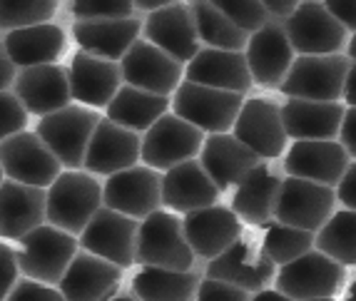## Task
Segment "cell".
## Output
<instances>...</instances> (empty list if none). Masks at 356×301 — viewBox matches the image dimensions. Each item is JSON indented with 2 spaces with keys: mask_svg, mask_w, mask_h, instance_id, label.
Returning <instances> with one entry per match:
<instances>
[{
  "mask_svg": "<svg viewBox=\"0 0 356 301\" xmlns=\"http://www.w3.org/2000/svg\"><path fill=\"white\" fill-rule=\"evenodd\" d=\"M102 207V182L85 170H65L48 187V225L77 239Z\"/></svg>",
  "mask_w": 356,
  "mask_h": 301,
  "instance_id": "obj_1",
  "label": "cell"
},
{
  "mask_svg": "<svg viewBox=\"0 0 356 301\" xmlns=\"http://www.w3.org/2000/svg\"><path fill=\"white\" fill-rule=\"evenodd\" d=\"M195 259L197 257L184 236L179 214L160 209L149 214L145 222H140L135 264L172 269V272H192L197 269Z\"/></svg>",
  "mask_w": 356,
  "mask_h": 301,
  "instance_id": "obj_2",
  "label": "cell"
},
{
  "mask_svg": "<svg viewBox=\"0 0 356 301\" xmlns=\"http://www.w3.org/2000/svg\"><path fill=\"white\" fill-rule=\"evenodd\" d=\"M15 252H18L20 274L25 279L58 286L80 252V239L53 225H42L23 236Z\"/></svg>",
  "mask_w": 356,
  "mask_h": 301,
  "instance_id": "obj_3",
  "label": "cell"
},
{
  "mask_svg": "<svg viewBox=\"0 0 356 301\" xmlns=\"http://www.w3.org/2000/svg\"><path fill=\"white\" fill-rule=\"evenodd\" d=\"M351 60L344 55H297L280 92L286 100L344 102Z\"/></svg>",
  "mask_w": 356,
  "mask_h": 301,
  "instance_id": "obj_4",
  "label": "cell"
},
{
  "mask_svg": "<svg viewBox=\"0 0 356 301\" xmlns=\"http://www.w3.org/2000/svg\"><path fill=\"white\" fill-rule=\"evenodd\" d=\"M102 115L85 105H67L58 113L42 117L35 124L40 140L53 149L65 170H83L85 154L95 135Z\"/></svg>",
  "mask_w": 356,
  "mask_h": 301,
  "instance_id": "obj_5",
  "label": "cell"
},
{
  "mask_svg": "<svg viewBox=\"0 0 356 301\" xmlns=\"http://www.w3.org/2000/svg\"><path fill=\"white\" fill-rule=\"evenodd\" d=\"M247 97L237 92L204 88L184 80L172 95V113L184 122L195 124L204 135H227L234 130Z\"/></svg>",
  "mask_w": 356,
  "mask_h": 301,
  "instance_id": "obj_6",
  "label": "cell"
},
{
  "mask_svg": "<svg viewBox=\"0 0 356 301\" xmlns=\"http://www.w3.org/2000/svg\"><path fill=\"white\" fill-rule=\"evenodd\" d=\"M204 140L207 135L195 124L184 122L175 113H167L143 135V165L165 174L177 165L197 160Z\"/></svg>",
  "mask_w": 356,
  "mask_h": 301,
  "instance_id": "obj_7",
  "label": "cell"
},
{
  "mask_svg": "<svg viewBox=\"0 0 356 301\" xmlns=\"http://www.w3.org/2000/svg\"><path fill=\"white\" fill-rule=\"evenodd\" d=\"M346 282V269L321 252H309L302 259L280 266L274 289L289 296L291 301L337 299Z\"/></svg>",
  "mask_w": 356,
  "mask_h": 301,
  "instance_id": "obj_8",
  "label": "cell"
},
{
  "mask_svg": "<svg viewBox=\"0 0 356 301\" xmlns=\"http://www.w3.org/2000/svg\"><path fill=\"white\" fill-rule=\"evenodd\" d=\"M102 202L107 209L145 222L162 207V172L147 165H135L102 182Z\"/></svg>",
  "mask_w": 356,
  "mask_h": 301,
  "instance_id": "obj_9",
  "label": "cell"
},
{
  "mask_svg": "<svg viewBox=\"0 0 356 301\" xmlns=\"http://www.w3.org/2000/svg\"><path fill=\"white\" fill-rule=\"evenodd\" d=\"M232 135L264 162H277L289 149L282 105L272 97H247Z\"/></svg>",
  "mask_w": 356,
  "mask_h": 301,
  "instance_id": "obj_10",
  "label": "cell"
},
{
  "mask_svg": "<svg viewBox=\"0 0 356 301\" xmlns=\"http://www.w3.org/2000/svg\"><path fill=\"white\" fill-rule=\"evenodd\" d=\"M282 25L297 55H344L351 38L327 6L314 0L299 3L297 13Z\"/></svg>",
  "mask_w": 356,
  "mask_h": 301,
  "instance_id": "obj_11",
  "label": "cell"
},
{
  "mask_svg": "<svg viewBox=\"0 0 356 301\" xmlns=\"http://www.w3.org/2000/svg\"><path fill=\"white\" fill-rule=\"evenodd\" d=\"M0 165L6 179L48 189L65 172L53 149L40 140L35 130H25L0 145Z\"/></svg>",
  "mask_w": 356,
  "mask_h": 301,
  "instance_id": "obj_12",
  "label": "cell"
},
{
  "mask_svg": "<svg viewBox=\"0 0 356 301\" xmlns=\"http://www.w3.org/2000/svg\"><path fill=\"white\" fill-rule=\"evenodd\" d=\"M337 204L339 200L334 187L286 177L284 184H282L277 209H274V222L316 234L334 217Z\"/></svg>",
  "mask_w": 356,
  "mask_h": 301,
  "instance_id": "obj_13",
  "label": "cell"
},
{
  "mask_svg": "<svg viewBox=\"0 0 356 301\" xmlns=\"http://www.w3.org/2000/svg\"><path fill=\"white\" fill-rule=\"evenodd\" d=\"M137 231H140L137 219H130L125 214L115 212V209L102 207L80 234V249L120 266L125 272V269H130L135 264Z\"/></svg>",
  "mask_w": 356,
  "mask_h": 301,
  "instance_id": "obj_14",
  "label": "cell"
},
{
  "mask_svg": "<svg viewBox=\"0 0 356 301\" xmlns=\"http://www.w3.org/2000/svg\"><path fill=\"white\" fill-rule=\"evenodd\" d=\"M284 179H286V172L280 162L261 160L234 187L229 207L234 209V214L242 219L244 225L267 229L274 222V209H277V202H280V192Z\"/></svg>",
  "mask_w": 356,
  "mask_h": 301,
  "instance_id": "obj_15",
  "label": "cell"
},
{
  "mask_svg": "<svg viewBox=\"0 0 356 301\" xmlns=\"http://www.w3.org/2000/svg\"><path fill=\"white\" fill-rule=\"evenodd\" d=\"M120 70H122L125 85L160 95V97H172L179 85L184 83L182 63L162 53L160 47H154L145 38H140L127 50L125 58L120 60Z\"/></svg>",
  "mask_w": 356,
  "mask_h": 301,
  "instance_id": "obj_16",
  "label": "cell"
},
{
  "mask_svg": "<svg viewBox=\"0 0 356 301\" xmlns=\"http://www.w3.org/2000/svg\"><path fill=\"white\" fill-rule=\"evenodd\" d=\"M143 38L177 63H182L184 67L190 65L197 58V53L202 50L190 3H175L172 0L162 10L149 13L143 20Z\"/></svg>",
  "mask_w": 356,
  "mask_h": 301,
  "instance_id": "obj_17",
  "label": "cell"
},
{
  "mask_svg": "<svg viewBox=\"0 0 356 301\" xmlns=\"http://www.w3.org/2000/svg\"><path fill=\"white\" fill-rule=\"evenodd\" d=\"M204 279L225 282L247 291V294H257V291L269 289V284L277 279V266L269 261L261 247H257L254 242H247V239H239L225 254L207 261Z\"/></svg>",
  "mask_w": 356,
  "mask_h": 301,
  "instance_id": "obj_18",
  "label": "cell"
},
{
  "mask_svg": "<svg viewBox=\"0 0 356 301\" xmlns=\"http://www.w3.org/2000/svg\"><path fill=\"white\" fill-rule=\"evenodd\" d=\"M135 165H143V135L102 117L85 154L83 170L92 177L107 179Z\"/></svg>",
  "mask_w": 356,
  "mask_h": 301,
  "instance_id": "obj_19",
  "label": "cell"
},
{
  "mask_svg": "<svg viewBox=\"0 0 356 301\" xmlns=\"http://www.w3.org/2000/svg\"><path fill=\"white\" fill-rule=\"evenodd\" d=\"M182 227L195 257L207 261L225 254L244 234V222L227 204H214L184 214Z\"/></svg>",
  "mask_w": 356,
  "mask_h": 301,
  "instance_id": "obj_20",
  "label": "cell"
},
{
  "mask_svg": "<svg viewBox=\"0 0 356 301\" xmlns=\"http://www.w3.org/2000/svg\"><path fill=\"white\" fill-rule=\"evenodd\" d=\"M351 165L349 152L339 140L329 142H294L284 154L286 177L307 179V182L324 184V187H339Z\"/></svg>",
  "mask_w": 356,
  "mask_h": 301,
  "instance_id": "obj_21",
  "label": "cell"
},
{
  "mask_svg": "<svg viewBox=\"0 0 356 301\" xmlns=\"http://www.w3.org/2000/svg\"><path fill=\"white\" fill-rule=\"evenodd\" d=\"M244 55H247V65H250L254 85L267 90L282 88L291 65H294V58H297L289 38H286L284 25L277 20L264 25L259 33L250 38Z\"/></svg>",
  "mask_w": 356,
  "mask_h": 301,
  "instance_id": "obj_22",
  "label": "cell"
},
{
  "mask_svg": "<svg viewBox=\"0 0 356 301\" xmlns=\"http://www.w3.org/2000/svg\"><path fill=\"white\" fill-rule=\"evenodd\" d=\"M42 225H48V189L6 179L0 187V239L20 242Z\"/></svg>",
  "mask_w": 356,
  "mask_h": 301,
  "instance_id": "obj_23",
  "label": "cell"
},
{
  "mask_svg": "<svg viewBox=\"0 0 356 301\" xmlns=\"http://www.w3.org/2000/svg\"><path fill=\"white\" fill-rule=\"evenodd\" d=\"M67 75H70L72 100L77 105L90 107V110H102V107L107 110V105L120 92V88L125 85L120 63L92 58L83 50H77L70 58Z\"/></svg>",
  "mask_w": 356,
  "mask_h": 301,
  "instance_id": "obj_24",
  "label": "cell"
},
{
  "mask_svg": "<svg viewBox=\"0 0 356 301\" xmlns=\"http://www.w3.org/2000/svg\"><path fill=\"white\" fill-rule=\"evenodd\" d=\"M13 92L28 110V115L48 117L63 107L72 105V90L67 67L63 65H40L18 70Z\"/></svg>",
  "mask_w": 356,
  "mask_h": 301,
  "instance_id": "obj_25",
  "label": "cell"
},
{
  "mask_svg": "<svg viewBox=\"0 0 356 301\" xmlns=\"http://www.w3.org/2000/svg\"><path fill=\"white\" fill-rule=\"evenodd\" d=\"M120 284H122L120 266L80 249L58 289L65 301H110L118 296Z\"/></svg>",
  "mask_w": 356,
  "mask_h": 301,
  "instance_id": "obj_26",
  "label": "cell"
},
{
  "mask_svg": "<svg viewBox=\"0 0 356 301\" xmlns=\"http://www.w3.org/2000/svg\"><path fill=\"white\" fill-rule=\"evenodd\" d=\"M220 189L212 182L202 162L190 160L162 174V207L175 214H190L195 209L220 204Z\"/></svg>",
  "mask_w": 356,
  "mask_h": 301,
  "instance_id": "obj_27",
  "label": "cell"
},
{
  "mask_svg": "<svg viewBox=\"0 0 356 301\" xmlns=\"http://www.w3.org/2000/svg\"><path fill=\"white\" fill-rule=\"evenodd\" d=\"M184 80L204 88L225 90V92H237L242 97L254 88L247 55L212 50V47H202L197 58L184 67Z\"/></svg>",
  "mask_w": 356,
  "mask_h": 301,
  "instance_id": "obj_28",
  "label": "cell"
},
{
  "mask_svg": "<svg viewBox=\"0 0 356 301\" xmlns=\"http://www.w3.org/2000/svg\"><path fill=\"white\" fill-rule=\"evenodd\" d=\"M344 102H309V100H284L282 120L286 137L291 142H329L339 140L344 122Z\"/></svg>",
  "mask_w": 356,
  "mask_h": 301,
  "instance_id": "obj_29",
  "label": "cell"
},
{
  "mask_svg": "<svg viewBox=\"0 0 356 301\" xmlns=\"http://www.w3.org/2000/svg\"><path fill=\"white\" fill-rule=\"evenodd\" d=\"M72 38L83 53L120 63L143 38V18L135 15L125 20H77L72 25Z\"/></svg>",
  "mask_w": 356,
  "mask_h": 301,
  "instance_id": "obj_30",
  "label": "cell"
},
{
  "mask_svg": "<svg viewBox=\"0 0 356 301\" xmlns=\"http://www.w3.org/2000/svg\"><path fill=\"white\" fill-rule=\"evenodd\" d=\"M197 160L202 162L204 172L212 177V182L217 184L220 192L234 189L261 162L232 132H227V135H207L204 147Z\"/></svg>",
  "mask_w": 356,
  "mask_h": 301,
  "instance_id": "obj_31",
  "label": "cell"
},
{
  "mask_svg": "<svg viewBox=\"0 0 356 301\" xmlns=\"http://www.w3.org/2000/svg\"><path fill=\"white\" fill-rule=\"evenodd\" d=\"M8 55H10L13 65L18 70H28V67H40V65H58V60L63 58L67 47L65 30L58 23H45L35 25V28H25L8 33L3 38Z\"/></svg>",
  "mask_w": 356,
  "mask_h": 301,
  "instance_id": "obj_32",
  "label": "cell"
},
{
  "mask_svg": "<svg viewBox=\"0 0 356 301\" xmlns=\"http://www.w3.org/2000/svg\"><path fill=\"white\" fill-rule=\"evenodd\" d=\"M204 274L200 269L192 272H172L157 266H140L132 277V294L140 301H195Z\"/></svg>",
  "mask_w": 356,
  "mask_h": 301,
  "instance_id": "obj_33",
  "label": "cell"
},
{
  "mask_svg": "<svg viewBox=\"0 0 356 301\" xmlns=\"http://www.w3.org/2000/svg\"><path fill=\"white\" fill-rule=\"evenodd\" d=\"M167 113H172V97H160V95L122 85L120 92L115 95V100L107 105L105 117L137 132V135H145Z\"/></svg>",
  "mask_w": 356,
  "mask_h": 301,
  "instance_id": "obj_34",
  "label": "cell"
},
{
  "mask_svg": "<svg viewBox=\"0 0 356 301\" xmlns=\"http://www.w3.org/2000/svg\"><path fill=\"white\" fill-rule=\"evenodd\" d=\"M190 8L202 45L212 47V50H227V53L247 50L252 35H247L244 30L232 23L225 13L214 6V0H197V3H190Z\"/></svg>",
  "mask_w": 356,
  "mask_h": 301,
  "instance_id": "obj_35",
  "label": "cell"
},
{
  "mask_svg": "<svg viewBox=\"0 0 356 301\" xmlns=\"http://www.w3.org/2000/svg\"><path fill=\"white\" fill-rule=\"evenodd\" d=\"M314 249L341 264L344 269L356 266V212L337 209L334 217L316 231Z\"/></svg>",
  "mask_w": 356,
  "mask_h": 301,
  "instance_id": "obj_36",
  "label": "cell"
},
{
  "mask_svg": "<svg viewBox=\"0 0 356 301\" xmlns=\"http://www.w3.org/2000/svg\"><path fill=\"white\" fill-rule=\"evenodd\" d=\"M316 234L314 231H304L297 227H286L280 222H272V225L264 229L261 234V252L269 257L274 266H286L291 261L302 259L304 254L314 252Z\"/></svg>",
  "mask_w": 356,
  "mask_h": 301,
  "instance_id": "obj_37",
  "label": "cell"
},
{
  "mask_svg": "<svg viewBox=\"0 0 356 301\" xmlns=\"http://www.w3.org/2000/svg\"><path fill=\"white\" fill-rule=\"evenodd\" d=\"M60 3L55 0H0V33L53 23Z\"/></svg>",
  "mask_w": 356,
  "mask_h": 301,
  "instance_id": "obj_38",
  "label": "cell"
},
{
  "mask_svg": "<svg viewBox=\"0 0 356 301\" xmlns=\"http://www.w3.org/2000/svg\"><path fill=\"white\" fill-rule=\"evenodd\" d=\"M214 6L220 8L239 30H244L247 35H254L264 25L272 23L261 0H214Z\"/></svg>",
  "mask_w": 356,
  "mask_h": 301,
  "instance_id": "obj_39",
  "label": "cell"
},
{
  "mask_svg": "<svg viewBox=\"0 0 356 301\" xmlns=\"http://www.w3.org/2000/svg\"><path fill=\"white\" fill-rule=\"evenodd\" d=\"M67 13L77 20H125L135 18L132 0H75L67 3Z\"/></svg>",
  "mask_w": 356,
  "mask_h": 301,
  "instance_id": "obj_40",
  "label": "cell"
},
{
  "mask_svg": "<svg viewBox=\"0 0 356 301\" xmlns=\"http://www.w3.org/2000/svg\"><path fill=\"white\" fill-rule=\"evenodd\" d=\"M28 120L30 115L18 100V95L13 90H3L0 92V145L28 130Z\"/></svg>",
  "mask_w": 356,
  "mask_h": 301,
  "instance_id": "obj_41",
  "label": "cell"
},
{
  "mask_svg": "<svg viewBox=\"0 0 356 301\" xmlns=\"http://www.w3.org/2000/svg\"><path fill=\"white\" fill-rule=\"evenodd\" d=\"M20 266H18V252L15 247L0 239V301H6L15 284L20 282Z\"/></svg>",
  "mask_w": 356,
  "mask_h": 301,
  "instance_id": "obj_42",
  "label": "cell"
},
{
  "mask_svg": "<svg viewBox=\"0 0 356 301\" xmlns=\"http://www.w3.org/2000/svg\"><path fill=\"white\" fill-rule=\"evenodd\" d=\"M6 301H65V296L60 294L58 286H48V284L20 277V282L15 284V289Z\"/></svg>",
  "mask_w": 356,
  "mask_h": 301,
  "instance_id": "obj_43",
  "label": "cell"
},
{
  "mask_svg": "<svg viewBox=\"0 0 356 301\" xmlns=\"http://www.w3.org/2000/svg\"><path fill=\"white\" fill-rule=\"evenodd\" d=\"M252 294L232 286L225 282H214V279H202L200 291H197L195 301H250Z\"/></svg>",
  "mask_w": 356,
  "mask_h": 301,
  "instance_id": "obj_44",
  "label": "cell"
},
{
  "mask_svg": "<svg viewBox=\"0 0 356 301\" xmlns=\"http://www.w3.org/2000/svg\"><path fill=\"white\" fill-rule=\"evenodd\" d=\"M327 10L332 13L339 23L349 30V35L356 33V0H327Z\"/></svg>",
  "mask_w": 356,
  "mask_h": 301,
  "instance_id": "obj_45",
  "label": "cell"
},
{
  "mask_svg": "<svg viewBox=\"0 0 356 301\" xmlns=\"http://www.w3.org/2000/svg\"><path fill=\"white\" fill-rule=\"evenodd\" d=\"M337 200H339V204H344V209L356 212V162H351L349 170H346V174H344V179L339 182Z\"/></svg>",
  "mask_w": 356,
  "mask_h": 301,
  "instance_id": "obj_46",
  "label": "cell"
},
{
  "mask_svg": "<svg viewBox=\"0 0 356 301\" xmlns=\"http://www.w3.org/2000/svg\"><path fill=\"white\" fill-rule=\"evenodd\" d=\"M339 142H341L344 149L349 152L351 162H356V107H346L341 132H339Z\"/></svg>",
  "mask_w": 356,
  "mask_h": 301,
  "instance_id": "obj_47",
  "label": "cell"
},
{
  "mask_svg": "<svg viewBox=\"0 0 356 301\" xmlns=\"http://www.w3.org/2000/svg\"><path fill=\"white\" fill-rule=\"evenodd\" d=\"M261 3L267 8L269 18L277 20V23H286L299 8V3H294V0H261Z\"/></svg>",
  "mask_w": 356,
  "mask_h": 301,
  "instance_id": "obj_48",
  "label": "cell"
},
{
  "mask_svg": "<svg viewBox=\"0 0 356 301\" xmlns=\"http://www.w3.org/2000/svg\"><path fill=\"white\" fill-rule=\"evenodd\" d=\"M18 67L13 65L10 55H8L6 45H3V40H0V92L3 90H10L13 85H15V77H18Z\"/></svg>",
  "mask_w": 356,
  "mask_h": 301,
  "instance_id": "obj_49",
  "label": "cell"
},
{
  "mask_svg": "<svg viewBox=\"0 0 356 301\" xmlns=\"http://www.w3.org/2000/svg\"><path fill=\"white\" fill-rule=\"evenodd\" d=\"M344 105H346V107H356V63H351V67H349V77H346Z\"/></svg>",
  "mask_w": 356,
  "mask_h": 301,
  "instance_id": "obj_50",
  "label": "cell"
},
{
  "mask_svg": "<svg viewBox=\"0 0 356 301\" xmlns=\"http://www.w3.org/2000/svg\"><path fill=\"white\" fill-rule=\"evenodd\" d=\"M170 3H172V0H135V10L149 15V13L162 10V8L170 6Z\"/></svg>",
  "mask_w": 356,
  "mask_h": 301,
  "instance_id": "obj_51",
  "label": "cell"
},
{
  "mask_svg": "<svg viewBox=\"0 0 356 301\" xmlns=\"http://www.w3.org/2000/svg\"><path fill=\"white\" fill-rule=\"evenodd\" d=\"M250 301H291V299L282 294V291H277V289H264V291H257V294H252Z\"/></svg>",
  "mask_w": 356,
  "mask_h": 301,
  "instance_id": "obj_52",
  "label": "cell"
},
{
  "mask_svg": "<svg viewBox=\"0 0 356 301\" xmlns=\"http://www.w3.org/2000/svg\"><path fill=\"white\" fill-rule=\"evenodd\" d=\"M346 58H349L351 63H356V33L349 38V45H346Z\"/></svg>",
  "mask_w": 356,
  "mask_h": 301,
  "instance_id": "obj_53",
  "label": "cell"
},
{
  "mask_svg": "<svg viewBox=\"0 0 356 301\" xmlns=\"http://www.w3.org/2000/svg\"><path fill=\"white\" fill-rule=\"evenodd\" d=\"M344 301H356V282H351V284H349V289H346Z\"/></svg>",
  "mask_w": 356,
  "mask_h": 301,
  "instance_id": "obj_54",
  "label": "cell"
},
{
  "mask_svg": "<svg viewBox=\"0 0 356 301\" xmlns=\"http://www.w3.org/2000/svg\"><path fill=\"white\" fill-rule=\"evenodd\" d=\"M110 301H140L135 294H118L115 299H110Z\"/></svg>",
  "mask_w": 356,
  "mask_h": 301,
  "instance_id": "obj_55",
  "label": "cell"
},
{
  "mask_svg": "<svg viewBox=\"0 0 356 301\" xmlns=\"http://www.w3.org/2000/svg\"><path fill=\"white\" fill-rule=\"evenodd\" d=\"M3 182H6V172H3V165H0V187H3Z\"/></svg>",
  "mask_w": 356,
  "mask_h": 301,
  "instance_id": "obj_56",
  "label": "cell"
},
{
  "mask_svg": "<svg viewBox=\"0 0 356 301\" xmlns=\"http://www.w3.org/2000/svg\"><path fill=\"white\" fill-rule=\"evenodd\" d=\"M316 301H337V299H316Z\"/></svg>",
  "mask_w": 356,
  "mask_h": 301,
  "instance_id": "obj_57",
  "label": "cell"
}]
</instances>
